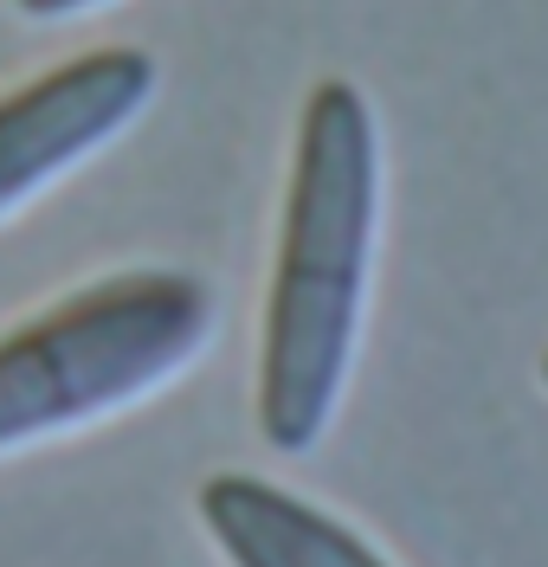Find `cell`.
<instances>
[{
	"label": "cell",
	"mask_w": 548,
	"mask_h": 567,
	"mask_svg": "<svg viewBox=\"0 0 548 567\" xmlns=\"http://www.w3.org/2000/svg\"><path fill=\"white\" fill-rule=\"evenodd\" d=\"M374 233H381V130L362 84L323 78L297 110L265 336H258V432L278 452H310L349 393L368 317Z\"/></svg>",
	"instance_id": "6da1fadb"
},
{
	"label": "cell",
	"mask_w": 548,
	"mask_h": 567,
	"mask_svg": "<svg viewBox=\"0 0 548 567\" xmlns=\"http://www.w3.org/2000/svg\"><path fill=\"white\" fill-rule=\"evenodd\" d=\"M214 336V290L187 271H116L0 336V452L91 425L175 381Z\"/></svg>",
	"instance_id": "7a4b0ae2"
},
{
	"label": "cell",
	"mask_w": 548,
	"mask_h": 567,
	"mask_svg": "<svg viewBox=\"0 0 548 567\" xmlns=\"http://www.w3.org/2000/svg\"><path fill=\"white\" fill-rule=\"evenodd\" d=\"M155 97V59L136 45H97L39 71L0 97V219L27 207L45 181L123 136Z\"/></svg>",
	"instance_id": "3957f363"
},
{
	"label": "cell",
	"mask_w": 548,
	"mask_h": 567,
	"mask_svg": "<svg viewBox=\"0 0 548 567\" xmlns=\"http://www.w3.org/2000/svg\"><path fill=\"white\" fill-rule=\"evenodd\" d=\"M194 509L232 567H394L362 529L252 471L207 477Z\"/></svg>",
	"instance_id": "277c9868"
},
{
	"label": "cell",
	"mask_w": 548,
	"mask_h": 567,
	"mask_svg": "<svg viewBox=\"0 0 548 567\" xmlns=\"http://www.w3.org/2000/svg\"><path fill=\"white\" fill-rule=\"evenodd\" d=\"M20 13H33V20H65V13H91V7H104V0H13Z\"/></svg>",
	"instance_id": "5b68a950"
},
{
	"label": "cell",
	"mask_w": 548,
	"mask_h": 567,
	"mask_svg": "<svg viewBox=\"0 0 548 567\" xmlns=\"http://www.w3.org/2000/svg\"><path fill=\"white\" fill-rule=\"evenodd\" d=\"M542 388H548V354H542Z\"/></svg>",
	"instance_id": "8992f818"
}]
</instances>
